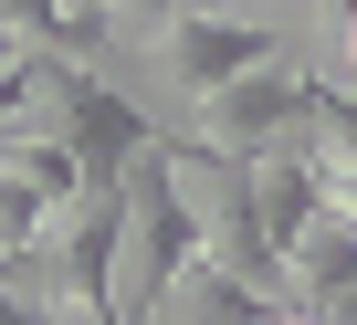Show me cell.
Masks as SVG:
<instances>
[{
	"label": "cell",
	"instance_id": "1",
	"mask_svg": "<svg viewBox=\"0 0 357 325\" xmlns=\"http://www.w3.org/2000/svg\"><path fill=\"white\" fill-rule=\"evenodd\" d=\"M273 315H284V294H263V283H242L221 262H190V273L158 294L147 325H273Z\"/></svg>",
	"mask_w": 357,
	"mask_h": 325
},
{
	"label": "cell",
	"instance_id": "2",
	"mask_svg": "<svg viewBox=\"0 0 357 325\" xmlns=\"http://www.w3.org/2000/svg\"><path fill=\"white\" fill-rule=\"evenodd\" d=\"M284 53L326 95H357V0H284Z\"/></svg>",
	"mask_w": 357,
	"mask_h": 325
},
{
	"label": "cell",
	"instance_id": "3",
	"mask_svg": "<svg viewBox=\"0 0 357 325\" xmlns=\"http://www.w3.org/2000/svg\"><path fill=\"white\" fill-rule=\"evenodd\" d=\"M305 136H315V168H357V95H326V84H315Z\"/></svg>",
	"mask_w": 357,
	"mask_h": 325
},
{
	"label": "cell",
	"instance_id": "4",
	"mask_svg": "<svg viewBox=\"0 0 357 325\" xmlns=\"http://www.w3.org/2000/svg\"><path fill=\"white\" fill-rule=\"evenodd\" d=\"M273 325H315V315H294V304H284V315H273Z\"/></svg>",
	"mask_w": 357,
	"mask_h": 325
}]
</instances>
